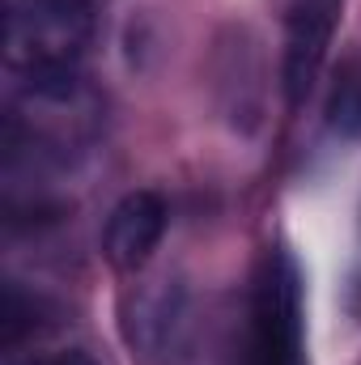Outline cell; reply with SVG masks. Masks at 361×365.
<instances>
[{
    "instance_id": "obj_1",
    "label": "cell",
    "mask_w": 361,
    "mask_h": 365,
    "mask_svg": "<svg viewBox=\"0 0 361 365\" xmlns=\"http://www.w3.org/2000/svg\"><path fill=\"white\" fill-rule=\"evenodd\" d=\"M93 38L90 0H13L4 47L9 64L30 81L73 77V64L86 56Z\"/></svg>"
},
{
    "instance_id": "obj_2",
    "label": "cell",
    "mask_w": 361,
    "mask_h": 365,
    "mask_svg": "<svg viewBox=\"0 0 361 365\" xmlns=\"http://www.w3.org/2000/svg\"><path fill=\"white\" fill-rule=\"evenodd\" d=\"M243 365H306L302 272L289 251H272L255 276L251 306H247Z\"/></svg>"
},
{
    "instance_id": "obj_3",
    "label": "cell",
    "mask_w": 361,
    "mask_h": 365,
    "mask_svg": "<svg viewBox=\"0 0 361 365\" xmlns=\"http://www.w3.org/2000/svg\"><path fill=\"white\" fill-rule=\"evenodd\" d=\"M336 13H340V0H293V9H289V26H285V93H289L293 106L310 93L323 60H327Z\"/></svg>"
},
{
    "instance_id": "obj_4",
    "label": "cell",
    "mask_w": 361,
    "mask_h": 365,
    "mask_svg": "<svg viewBox=\"0 0 361 365\" xmlns=\"http://www.w3.org/2000/svg\"><path fill=\"white\" fill-rule=\"evenodd\" d=\"M162 234H166V200L158 191H132L111 208L106 230H102V251L111 268L136 272L149 264Z\"/></svg>"
},
{
    "instance_id": "obj_5",
    "label": "cell",
    "mask_w": 361,
    "mask_h": 365,
    "mask_svg": "<svg viewBox=\"0 0 361 365\" xmlns=\"http://www.w3.org/2000/svg\"><path fill=\"white\" fill-rule=\"evenodd\" d=\"M327 123L332 132L349 136V140H361V64H345L336 86L327 93Z\"/></svg>"
},
{
    "instance_id": "obj_6",
    "label": "cell",
    "mask_w": 361,
    "mask_h": 365,
    "mask_svg": "<svg viewBox=\"0 0 361 365\" xmlns=\"http://www.w3.org/2000/svg\"><path fill=\"white\" fill-rule=\"evenodd\" d=\"M9 365H98L86 349H60V353H30V357H9Z\"/></svg>"
}]
</instances>
